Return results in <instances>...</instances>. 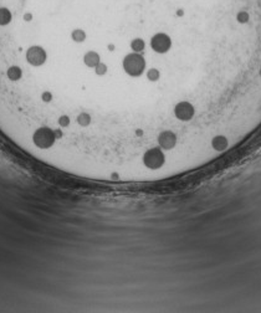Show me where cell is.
<instances>
[{"mask_svg": "<svg viewBox=\"0 0 261 313\" xmlns=\"http://www.w3.org/2000/svg\"><path fill=\"white\" fill-rule=\"evenodd\" d=\"M175 15H176L178 18H183V16H184V10L178 9V10H176V13H175Z\"/></svg>", "mask_w": 261, "mask_h": 313, "instance_id": "cell-1", "label": "cell"}]
</instances>
